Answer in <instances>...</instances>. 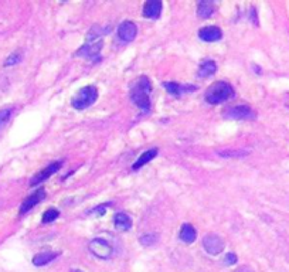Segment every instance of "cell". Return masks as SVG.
Wrapping results in <instances>:
<instances>
[{"mask_svg": "<svg viewBox=\"0 0 289 272\" xmlns=\"http://www.w3.org/2000/svg\"><path fill=\"white\" fill-rule=\"evenodd\" d=\"M151 89H152V86H151L149 79L146 77H142L135 82V85L130 91L132 101L135 102L139 108L143 109L144 112H148L149 108H151V98H149Z\"/></svg>", "mask_w": 289, "mask_h": 272, "instance_id": "6da1fadb", "label": "cell"}, {"mask_svg": "<svg viewBox=\"0 0 289 272\" xmlns=\"http://www.w3.org/2000/svg\"><path fill=\"white\" fill-rule=\"evenodd\" d=\"M234 95V89L229 82H215L205 91V101L211 105H217L221 102L227 101Z\"/></svg>", "mask_w": 289, "mask_h": 272, "instance_id": "7a4b0ae2", "label": "cell"}, {"mask_svg": "<svg viewBox=\"0 0 289 272\" xmlns=\"http://www.w3.org/2000/svg\"><path fill=\"white\" fill-rule=\"evenodd\" d=\"M98 98V89L94 85L81 88L73 98V107L76 109H85L91 107Z\"/></svg>", "mask_w": 289, "mask_h": 272, "instance_id": "3957f363", "label": "cell"}, {"mask_svg": "<svg viewBox=\"0 0 289 272\" xmlns=\"http://www.w3.org/2000/svg\"><path fill=\"white\" fill-rule=\"evenodd\" d=\"M88 248L99 259H109L112 255V245L104 238H94L88 244Z\"/></svg>", "mask_w": 289, "mask_h": 272, "instance_id": "277c9868", "label": "cell"}, {"mask_svg": "<svg viewBox=\"0 0 289 272\" xmlns=\"http://www.w3.org/2000/svg\"><path fill=\"white\" fill-rule=\"evenodd\" d=\"M203 245L210 255H219L224 249V241L217 234H207L203 240Z\"/></svg>", "mask_w": 289, "mask_h": 272, "instance_id": "5b68a950", "label": "cell"}, {"mask_svg": "<svg viewBox=\"0 0 289 272\" xmlns=\"http://www.w3.org/2000/svg\"><path fill=\"white\" fill-rule=\"evenodd\" d=\"M224 117L230 118V119H254L255 112L248 105H238L234 108L227 109Z\"/></svg>", "mask_w": 289, "mask_h": 272, "instance_id": "8992f818", "label": "cell"}, {"mask_svg": "<svg viewBox=\"0 0 289 272\" xmlns=\"http://www.w3.org/2000/svg\"><path fill=\"white\" fill-rule=\"evenodd\" d=\"M101 50H102V41H101V40H95V41L87 43V44L81 47V48L77 51V55H83L85 58L94 60V58H98Z\"/></svg>", "mask_w": 289, "mask_h": 272, "instance_id": "52a82bcc", "label": "cell"}, {"mask_svg": "<svg viewBox=\"0 0 289 272\" xmlns=\"http://www.w3.org/2000/svg\"><path fill=\"white\" fill-rule=\"evenodd\" d=\"M118 34H119V39L126 41V43L133 41V40L136 39L137 34L136 24L133 23V22H129V20L123 22V23L119 26V29H118Z\"/></svg>", "mask_w": 289, "mask_h": 272, "instance_id": "ba28073f", "label": "cell"}, {"mask_svg": "<svg viewBox=\"0 0 289 272\" xmlns=\"http://www.w3.org/2000/svg\"><path fill=\"white\" fill-rule=\"evenodd\" d=\"M61 164H62L61 162H55V163H51L48 167H46L44 170H41L40 173H37V174L30 180V186H37V185H40L41 182L50 179L54 173H57V171L60 170Z\"/></svg>", "mask_w": 289, "mask_h": 272, "instance_id": "9c48e42d", "label": "cell"}, {"mask_svg": "<svg viewBox=\"0 0 289 272\" xmlns=\"http://www.w3.org/2000/svg\"><path fill=\"white\" fill-rule=\"evenodd\" d=\"M46 197V192H44V189H38L37 192H34V193H31L26 200L22 204V207H20V214H24V213H27L29 210H31L36 204L41 202L43 199Z\"/></svg>", "mask_w": 289, "mask_h": 272, "instance_id": "30bf717a", "label": "cell"}, {"mask_svg": "<svg viewBox=\"0 0 289 272\" xmlns=\"http://www.w3.org/2000/svg\"><path fill=\"white\" fill-rule=\"evenodd\" d=\"M221 36H223V33L215 26H207V27L200 29V31H198V37L203 41H208V43L219 41L221 39Z\"/></svg>", "mask_w": 289, "mask_h": 272, "instance_id": "8fae6325", "label": "cell"}, {"mask_svg": "<svg viewBox=\"0 0 289 272\" xmlns=\"http://www.w3.org/2000/svg\"><path fill=\"white\" fill-rule=\"evenodd\" d=\"M162 12L160 0H148L143 6V16L148 19H158Z\"/></svg>", "mask_w": 289, "mask_h": 272, "instance_id": "7c38bea8", "label": "cell"}, {"mask_svg": "<svg viewBox=\"0 0 289 272\" xmlns=\"http://www.w3.org/2000/svg\"><path fill=\"white\" fill-rule=\"evenodd\" d=\"M163 86L168 89V93L176 97H180L184 93H191L193 89H196V86L193 85H180L177 82H163Z\"/></svg>", "mask_w": 289, "mask_h": 272, "instance_id": "4fadbf2b", "label": "cell"}, {"mask_svg": "<svg viewBox=\"0 0 289 272\" xmlns=\"http://www.w3.org/2000/svg\"><path fill=\"white\" fill-rule=\"evenodd\" d=\"M180 240L186 244H191V242L196 241L197 238V231L196 228L191 226V224H183L180 228V234H179Z\"/></svg>", "mask_w": 289, "mask_h": 272, "instance_id": "5bb4252c", "label": "cell"}, {"mask_svg": "<svg viewBox=\"0 0 289 272\" xmlns=\"http://www.w3.org/2000/svg\"><path fill=\"white\" fill-rule=\"evenodd\" d=\"M60 254L58 252H53V251H44V252H40L37 255H34L33 258V264L36 266H43V265L50 264L51 261H54L55 258L58 257Z\"/></svg>", "mask_w": 289, "mask_h": 272, "instance_id": "9a60e30c", "label": "cell"}, {"mask_svg": "<svg viewBox=\"0 0 289 272\" xmlns=\"http://www.w3.org/2000/svg\"><path fill=\"white\" fill-rule=\"evenodd\" d=\"M158 152H159V150H158V149H156V148L151 149V150H146L143 155H140V157L137 159L136 163L132 166V170H139L140 167H143L144 164L149 163V162H151L152 159H155V157H156V155H158Z\"/></svg>", "mask_w": 289, "mask_h": 272, "instance_id": "2e32d148", "label": "cell"}, {"mask_svg": "<svg viewBox=\"0 0 289 272\" xmlns=\"http://www.w3.org/2000/svg\"><path fill=\"white\" fill-rule=\"evenodd\" d=\"M114 224L118 230L128 231L130 227H132V220H130V217L126 213H118L114 218Z\"/></svg>", "mask_w": 289, "mask_h": 272, "instance_id": "e0dca14e", "label": "cell"}, {"mask_svg": "<svg viewBox=\"0 0 289 272\" xmlns=\"http://www.w3.org/2000/svg\"><path fill=\"white\" fill-rule=\"evenodd\" d=\"M214 10H215V8H214L213 2H210V0H201L197 6V15L200 16L201 19H207V17L213 16Z\"/></svg>", "mask_w": 289, "mask_h": 272, "instance_id": "ac0fdd59", "label": "cell"}, {"mask_svg": "<svg viewBox=\"0 0 289 272\" xmlns=\"http://www.w3.org/2000/svg\"><path fill=\"white\" fill-rule=\"evenodd\" d=\"M215 71H217V64H215V61L208 60V61H204L201 65H200L198 77H201V78L211 77V75L215 74Z\"/></svg>", "mask_w": 289, "mask_h": 272, "instance_id": "d6986e66", "label": "cell"}, {"mask_svg": "<svg viewBox=\"0 0 289 272\" xmlns=\"http://www.w3.org/2000/svg\"><path fill=\"white\" fill-rule=\"evenodd\" d=\"M58 216H60V211L55 210V209H50V210H47L44 214H43V223L44 224H47V223H51V221H54V220H57L58 218Z\"/></svg>", "mask_w": 289, "mask_h": 272, "instance_id": "ffe728a7", "label": "cell"}, {"mask_svg": "<svg viewBox=\"0 0 289 272\" xmlns=\"http://www.w3.org/2000/svg\"><path fill=\"white\" fill-rule=\"evenodd\" d=\"M139 241H140V244L144 245V247H151V245H153L155 242L158 241V235H156V234H144V235L140 237Z\"/></svg>", "mask_w": 289, "mask_h": 272, "instance_id": "44dd1931", "label": "cell"}, {"mask_svg": "<svg viewBox=\"0 0 289 272\" xmlns=\"http://www.w3.org/2000/svg\"><path fill=\"white\" fill-rule=\"evenodd\" d=\"M219 155L223 157H243L248 155V152L247 150H224V152H219Z\"/></svg>", "mask_w": 289, "mask_h": 272, "instance_id": "7402d4cb", "label": "cell"}, {"mask_svg": "<svg viewBox=\"0 0 289 272\" xmlns=\"http://www.w3.org/2000/svg\"><path fill=\"white\" fill-rule=\"evenodd\" d=\"M12 108H5V109H0V131H2V128L5 126V124L9 121V118L12 115Z\"/></svg>", "mask_w": 289, "mask_h": 272, "instance_id": "603a6c76", "label": "cell"}, {"mask_svg": "<svg viewBox=\"0 0 289 272\" xmlns=\"http://www.w3.org/2000/svg\"><path fill=\"white\" fill-rule=\"evenodd\" d=\"M20 58H22V57H20V54H19V53H16V54H12V55H10V57H9L8 60L5 61V65L8 67V65H13V64H17V62L20 61Z\"/></svg>", "mask_w": 289, "mask_h": 272, "instance_id": "cb8c5ba5", "label": "cell"}, {"mask_svg": "<svg viewBox=\"0 0 289 272\" xmlns=\"http://www.w3.org/2000/svg\"><path fill=\"white\" fill-rule=\"evenodd\" d=\"M223 262H224V265H234L237 262V255L236 254H233V252H230V254H227V255L224 257Z\"/></svg>", "mask_w": 289, "mask_h": 272, "instance_id": "d4e9b609", "label": "cell"}, {"mask_svg": "<svg viewBox=\"0 0 289 272\" xmlns=\"http://www.w3.org/2000/svg\"><path fill=\"white\" fill-rule=\"evenodd\" d=\"M105 204H102L101 207H97V209H94L92 211H95V213H99V216H104V213H105Z\"/></svg>", "mask_w": 289, "mask_h": 272, "instance_id": "484cf974", "label": "cell"}, {"mask_svg": "<svg viewBox=\"0 0 289 272\" xmlns=\"http://www.w3.org/2000/svg\"><path fill=\"white\" fill-rule=\"evenodd\" d=\"M234 272H254V271H252L251 268H248V266H240V268Z\"/></svg>", "mask_w": 289, "mask_h": 272, "instance_id": "4316f807", "label": "cell"}, {"mask_svg": "<svg viewBox=\"0 0 289 272\" xmlns=\"http://www.w3.org/2000/svg\"><path fill=\"white\" fill-rule=\"evenodd\" d=\"M251 17H252V22H254V24H258V20L255 19V9H251Z\"/></svg>", "mask_w": 289, "mask_h": 272, "instance_id": "83f0119b", "label": "cell"}, {"mask_svg": "<svg viewBox=\"0 0 289 272\" xmlns=\"http://www.w3.org/2000/svg\"><path fill=\"white\" fill-rule=\"evenodd\" d=\"M73 272H83V271H73Z\"/></svg>", "mask_w": 289, "mask_h": 272, "instance_id": "f1b7e54d", "label": "cell"}]
</instances>
